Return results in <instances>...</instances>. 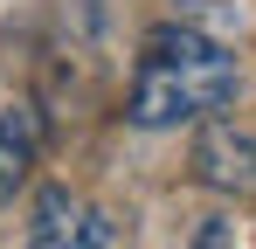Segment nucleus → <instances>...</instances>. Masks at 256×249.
<instances>
[{"label":"nucleus","mask_w":256,"mask_h":249,"mask_svg":"<svg viewBox=\"0 0 256 249\" xmlns=\"http://www.w3.org/2000/svg\"><path fill=\"white\" fill-rule=\"evenodd\" d=\"M42 138H48V124H42V111H35L28 97L0 104V201L21 194V180H28L35 160H42Z\"/></svg>","instance_id":"nucleus-3"},{"label":"nucleus","mask_w":256,"mask_h":249,"mask_svg":"<svg viewBox=\"0 0 256 249\" xmlns=\"http://www.w3.org/2000/svg\"><path fill=\"white\" fill-rule=\"evenodd\" d=\"M173 21H187V28H201V35L228 42L242 21H250V7L242 0H173Z\"/></svg>","instance_id":"nucleus-5"},{"label":"nucleus","mask_w":256,"mask_h":249,"mask_svg":"<svg viewBox=\"0 0 256 249\" xmlns=\"http://www.w3.org/2000/svg\"><path fill=\"white\" fill-rule=\"evenodd\" d=\"M201 132H194V152H187V166H194V187H208V194H222V201H250L256 194V138L250 132H236L228 118H194Z\"/></svg>","instance_id":"nucleus-2"},{"label":"nucleus","mask_w":256,"mask_h":249,"mask_svg":"<svg viewBox=\"0 0 256 249\" xmlns=\"http://www.w3.org/2000/svg\"><path fill=\"white\" fill-rule=\"evenodd\" d=\"M194 242H236V222H222V214H214V222L194 236Z\"/></svg>","instance_id":"nucleus-6"},{"label":"nucleus","mask_w":256,"mask_h":249,"mask_svg":"<svg viewBox=\"0 0 256 249\" xmlns=\"http://www.w3.org/2000/svg\"><path fill=\"white\" fill-rule=\"evenodd\" d=\"M84 214L90 201H76L70 187H42L28 208V242L35 249H84Z\"/></svg>","instance_id":"nucleus-4"},{"label":"nucleus","mask_w":256,"mask_h":249,"mask_svg":"<svg viewBox=\"0 0 256 249\" xmlns=\"http://www.w3.org/2000/svg\"><path fill=\"white\" fill-rule=\"evenodd\" d=\"M236 56L214 35L187 28V21H160L138 42V70L125 90V118L138 132H173V124H194L208 111L236 104Z\"/></svg>","instance_id":"nucleus-1"}]
</instances>
